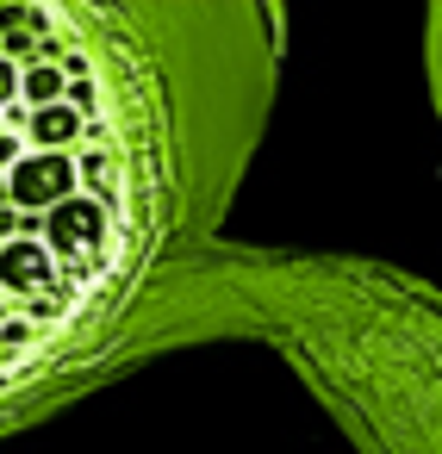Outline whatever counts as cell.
Wrapping results in <instances>:
<instances>
[{"label": "cell", "instance_id": "cell-6", "mask_svg": "<svg viewBox=\"0 0 442 454\" xmlns=\"http://www.w3.org/2000/svg\"><path fill=\"white\" fill-rule=\"evenodd\" d=\"M13 100H20V69H13L7 57H0V113H7Z\"/></svg>", "mask_w": 442, "mask_h": 454}, {"label": "cell", "instance_id": "cell-10", "mask_svg": "<svg viewBox=\"0 0 442 454\" xmlns=\"http://www.w3.org/2000/svg\"><path fill=\"white\" fill-rule=\"evenodd\" d=\"M0 206H13V187H7V175H0Z\"/></svg>", "mask_w": 442, "mask_h": 454}, {"label": "cell", "instance_id": "cell-8", "mask_svg": "<svg viewBox=\"0 0 442 454\" xmlns=\"http://www.w3.org/2000/svg\"><path fill=\"white\" fill-rule=\"evenodd\" d=\"M0 51H7V57H32V51H38V44H32V38H26V32H7V38H0Z\"/></svg>", "mask_w": 442, "mask_h": 454}, {"label": "cell", "instance_id": "cell-3", "mask_svg": "<svg viewBox=\"0 0 442 454\" xmlns=\"http://www.w3.org/2000/svg\"><path fill=\"white\" fill-rule=\"evenodd\" d=\"M0 280L13 293H44L51 286V249L44 243H7L0 249Z\"/></svg>", "mask_w": 442, "mask_h": 454}, {"label": "cell", "instance_id": "cell-1", "mask_svg": "<svg viewBox=\"0 0 442 454\" xmlns=\"http://www.w3.org/2000/svg\"><path fill=\"white\" fill-rule=\"evenodd\" d=\"M7 187H13V206H63L69 193H75V162L63 156V150H44V156H26L13 175H7Z\"/></svg>", "mask_w": 442, "mask_h": 454}, {"label": "cell", "instance_id": "cell-4", "mask_svg": "<svg viewBox=\"0 0 442 454\" xmlns=\"http://www.w3.org/2000/svg\"><path fill=\"white\" fill-rule=\"evenodd\" d=\"M75 131H82V113L75 106H44V113H32V137L44 144V150H63V144H75Z\"/></svg>", "mask_w": 442, "mask_h": 454}, {"label": "cell", "instance_id": "cell-7", "mask_svg": "<svg viewBox=\"0 0 442 454\" xmlns=\"http://www.w3.org/2000/svg\"><path fill=\"white\" fill-rule=\"evenodd\" d=\"M63 106H75V113H88V106H94V88H88V82H69V94H63Z\"/></svg>", "mask_w": 442, "mask_h": 454}, {"label": "cell", "instance_id": "cell-2", "mask_svg": "<svg viewBox=\"0 0 442 454\" xmlns=\"http://www.w3.org/2000/svg\"><path fill=\"white\" fill-rule=\"evenodd\" d=\"M44 231H51V249H57V255H88V249L107 237V218H100V206H88V200H63Z\"/></svg>", "mask_w": 442, "mask_h": 454}, {"label": "cell", "instance_id": "cell-5", "mask_svg": "<svg viewBox=\"0 0 442 454\" xmlns=\"http://www.w3.org/2000/svg\"><path fill=\"white\" fill-rule=\"evenodd\" d=\"M20 94H26V106H32V113H44V106H57L69 88H63V75H57L51 63H32V69L20 75Z\"/></svg>", "mask_w": 442, "mask_h": 454}, {"label": "cell", "instance_id": "cell-9", "mask_svg": "<svg viewBox=\"0 0 442 454\" xmlns=\"http://www.w3.org/2000/svg\"><path fill=\"white\" fill-rule=\"evenodd\" d=\"M13 231H20V218H13V206H0V243H13Z\"/></svg>", "mask_w": 442, "mask_h": 454}]
</instances>
